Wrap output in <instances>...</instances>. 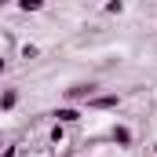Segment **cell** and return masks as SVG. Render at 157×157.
Masks as SVG:
<instances>
[{
  "instance_id": "1",
  "label": "cell",
  "mask_w": 157,
  "mask_h": 157,
  "mask_svg": "<svg viewBox=\"0 0 157 157\" xmlns=\"http://www.w3.org/2000/svg\"><path fill=\"white\" fill-rule=\"evenodd\" d=\"M66 99L70 102H80V99H95V84H73V88H66Z\"/></svg>"
},
{
  "instance_id": "2",
  "label": "cell",
  "mask_w": 157,
  "mask_h": 157,
  "mask_svg": "<svg viewBox=\"0 0 157 157\" xmlns=\"http://www.w3.org/2000/svg\"><path fill=\"white\" fill-rule=\"evenodd\" d=\"M55 121H59V124H77L80 110H77V106H59V110H55Z\"/></svg>"
},
{
  "instance_id": "3",
  "label": "cell",
  "mask_w": 157,
  "mask_h": 157,
  "mask_svg": "<svg viewBox=\"0 0 157 157\" xmlns=\"http://www.w3.org/2000/svg\"><path fill=\"white\" fill-rule=\"evenodd\" d=\"M88 106H91V110H117V106H121V99H117V95H95Z\"/></svg>"
},
{
  "instance_id": "4",
  "label": "cell",
  "mask_w": 157,
  "mask_h": 157,
  "mask_svg": "<svg viewBox=\"0 0 157 157\" xmlns=\"http://www.w3.org/2000/svg\"><path fill=\"white\" fill-rule=\"evenodd\" d=\"M110 139H113L117 146H132V132H128L124 124H113V132H110Z\"/></svg>"
},
{
  "instance_id": "5",
  "label": "cell",
  "mask_w": 157,
  "mask_h": 157,
  "mask_svg": "<svg viewBox=\"0 0 157 157\" xmlns=\"http://www.w3.org/2000/svg\"><path fill=\"white\" fill-rule=\"evenodd\" d=\"M15 102H18V91H15V88H7V91L0 95V110H15Z\"/></svg>"
},
{
  "instance_id": "6",
  "label": "cell",
  "mask_w": 157,
  "mask_h": 157,
  "mask_svg": "<svg viewBox=\"0 0 157 157\" xmlns=\"http://www.w3.org/2000/svg\"><path fill=\"white\" fill-rule=\"evenodd\" d=\"M18 7H22V11H26V15H29V11H40V0H22V4H18Z\"/></svg>"
},
{
  "instance_id": "7",
  "label": "cell",
  "mask_w": 157,
  "mask_h": 157,
  "mask_svg": "<svg viewBox=\"0 0 157 157\" xmlns=\"http://www.w3.org/2000/svg\"><path fill=\"white\" fill-rule=\"evenodd\" d=\"M0 157H15V146H4V154Z\"/></svg>"
},
{
  "instance_id": "8",
  "label": "cell",
  "mask_w": 157,
  "mask_h": 157,
  "mask_svg": "<svg viewBox=\"0 0 157 157\" xmlns=\"http://www.w3.org/2000/svg\"><path fill=\"white\" fill-rule=\"evenodd\" d=\"M4 70H7V62H4V59H0V73H4Z\"/></svg>"
}]
</instances>
